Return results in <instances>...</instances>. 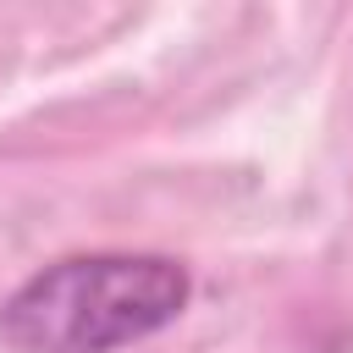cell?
Listing matches in <instances>:
<instances>
[{"mask_svg": "<svg viewBox=\"0 0 353 353\" xmlns=\"http://www.w3.org/2000/svg\"><path fill=\"white\" fill-rule=\"evenodd\" d=\"M193 298V276L171 254L94 248L33 270L0 303L6 353H116L165 331Z\"/></svg>", "mask_w": 353, "mask_h": 353, "instance_id": "6da1fadb", "label": "cell"}]
</instances>
